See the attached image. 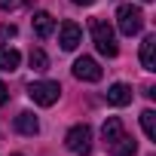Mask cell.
Masks as SVG:
<instances>
[{"label": "cell", "instance_id": "6da1fadb", "mask_svg": "<svg viewBox=\"0 0 156 156\" xmlns=\"http://www.w3.org/2000/svg\"><path fill=\"white\" fill-rule=\"evenodd\" d=\"M116 28H119V34L135 37V34L144 28V12H141L138 6H132V3H122V6L116 9Z\"/></svg>", "mask_w": 156, "mask_h": 156}, {"label": "cell", "instance_id": "7a4b0ae2", "mask_svg": "<svg viewBox=\"0 0 156 156\" xmlns=\"http://www.w3.org/2000/svg\"><path fill=\"white\" fill-rule=\"evenodd\" d=\"M92 40H95L98 52L107 55V58H113V55L119 52V49H116V37H113V28H110L104 19H95V22H92Z\"/></svg>", "mask_w": 156, "mask_h": 156}, {"label": "cell", "instance_id": "3957f363", "mask_svg": "<svg viewBox=\"0 0 156 156\" xmlns=\"http://www.w3.org/2000/svg\"><path fill=\"white\" fill-rule=\"evenodd\" d=\"M28 95L34 98V104L52 107V104L61 98V86H58L55 80H40V83H31V86H28Z\"/></svg>", "mask_w": 156, "mask_h": 156}, {"label": "cell", "instance_id": "277c9868", "mask_svg": "<svg viewBox=\"0 0 156 156\" xmlns=\"http://www.w3.org/2000/svg\"><path fill=\"white\" fill-rule=\"evenodd\" d=\"M64 144H67V150H70V153H76V156H86V153L92 150V129H89L86 122L73 126V129L67 132Z\"/></svg>", "mask_w": 156, "mask_h": 156}, {"label": "cell", "instance_id": "5b68a950", "mask_svg": "<svg viewBox=\"0 0 156 156\" xmlns=\"http://www.w3.org/2000/svg\"><path fill=\"white\" fill-rule=\"evenodd\" d=\"M73 76H76V80H83V83H98V80H101V67H98L95 58L83 55V58L73 61Z\"/></svg>", "mask_w": 156, "mask_h": 156}, {"label": "cell", "instance_id": "8992f818", "mask_svg": "<svg viewBox=\"0 0 156 156\" xmlns=\"http://www.w3.org/2000/svg\"><path fill=\"white\" fill-rule=\"evenodd\" d=\"M58 43H61L64 52H73L76 46L83 43V31H80V25H76V22H61V28H58Z\"/></svg>", "mask_w": 156, "mask_h": 156}, {"label": "cell", "instance_id": "52a82bcc", "mask_svg": "<svg viewBox=\"0 0 156 156\" xmlns=\"http://www.w3.org/2000/svg\"><path fill=\"white\" fill-rule=\"evenodd\" d=\"M107 104H113V107H126V104H132V86H126V83H113V86L107 89Z\"/></svg>", "mask_w": 156, "mask_h": 156}, {"label": "cell", "instance_id": "ba28073f", "mask_svg": "<svg viewBox=\"0 0 156 156\" xmlns=\"http://www.w3.org/2000/svg\"><path fill=\"white\" fill-rule=\"evenodd\" d=\"M135 150H138V141H135V138H129V135H119V138L107 147V153H110V156H135Z\"/></svg>", "mask_w": 156, "mask_h": 156}, {"label": "cell", "instance_id": "9c48e42d", "mask_svg": "<svg viewBox=\"0 0 156 156\" xmlns=\"http://www.w3.org/2000/svg\"><path fill=\"white\" fill-rule=\"evenodd\" d=\"M141 64H144V70H156V37L153 34L144 37V43H141Z\"/></svg>", "mask_w": 156, "mask_h": 156}, {"label": "cell", "instance_id": "30bf717a", "mask_svg": "<svg viewBox=\"0 0 156 156\" xmlns=\"http://www.w3.org/2000/svg\"><path fill=\"white\" fill-rule=\"evenodd\" d=\"M119 135H126L122 132V119L119 116H107V122L101 126V138H104V147H110Z\"/></svg>", "mask_w": 156, "mask_h": 156}, {"label": "cell", "instance_id": "8fae6325", "mask_svg": "<svg viewBox=\"0 0 156 156\" xmlns=\"http://www.w3.org/2000/svg\"><path fill=\"white\" fill-rule=\"evenodd\" d=\"M52 31H55V19L49 12H37L34 16V34L40 40H46V37H52Z\"/></svg>", "mask_w": 156, "mask_h": 156}, {"label": "cell", "instance_id": "7c38bea8", "mask_svg": "<svg viewBox=\"0 0 156 156\" xmlns=\"http://www.w3.org/2000/svg\"><path fill=\"white\" fill-rule=\"evenodd\" d=\"M16 129H19L22 135H37V132H40V122H37V116H34L31 110H22V113L16 116Z\"/></svg>", "mask_w": 156, "mask_h": 156}, {"label": "cell", "instance_id": "4fadbf2b", "mask_svg": "<svg viewBox=\"0 0 156 156\" xmlns=\"http://www.w3.org/2000/svg\"><path fill=\"white\" fill-rule=\"evenodd\" d=\"M19 64H22L19 49H12V46H0V67H3V70H16Z\"/></svg>", "mask_w": 156, "mask_h": 156}, {"label": "cell", "instance_id": "5bb4252c", "mask_svg": "<svg viewBox=\"0 0 156 156\" xmlns=\"http://www.w3.org/2000/svg\"><path fill=\"white\" fill-rule=\"evenodd\" d=\"M141 129H144V135L150 141H156V113L153 110H144L141 113Z\"/></svg>", "mask_w": 156, "mask_h": 156}, {"label": "cell", "instance_id": "9a60e30c", "mask_svg": "<svg viewBox=\"0 0 156 156\" xmlns=\"http://www.w3.org/2000/svg\"><path fill=\"white\" fill-rule=\"evenodd\" d=\"M28 61H31V67H34V70H46V67H49V55H46L43 49H31Z\"/></svg>", "mask_w": 156, "mask_h": 156}, {"label": "cell", "instance_id": "2e32d148", "mask_svg": "<svg viewBox=\"0 0 156 156\" xmlns=\"http://www.w3.org/2000/svg\"><path fill=\"white\" fill-rule=\"evenodd\" d=\"M6 101H9V92H6V86H3V83H0V104H6Z\"/></svg>", "mask_w": 156, "mask_h": 156}, {"label": "cell", "instance_id": "e0dca14e", "mask_svg": "<svg viewBox=\"0 0 156 156\" xmlns=\"http://www.w3.org/2000/svg\"><path fill=\"white\" fill-rule=\"evenodd\" d=\"M16 3H19V0H0V9H12Z\"/></svg>", "mask_w": 156, "mask_h": 156}, {"label": "cell", "instance_id": "ac0fdd59", "mask_svg": "<svg viewBox=\"0 0 156 156\" xmlns=\"http://www.w3.org/2000/svg\"><path fill=\"white\" fill-rule=\"evenodd\" d=\"M0 34H3V37H12V34H16V28H0Z\"/></svg>", "mask_w": 156, "mask_h": 156}, {"label": "cell", "instance_id": "d6986e66", "mask_svg": "<svg viewBox=\"0 0 156 156\" xmlns=\"http://www.w3.org/2000/svg\"><path fill=\"white\" fill-rule=\"evenodd\" d=\"M73 3H80V6H92L95 0H73Z\"/></svg>", "mask_w": 156, "mask_h": 156}, {"label": "cell", "instance_id": "ffe728a7", "mask_svg": "<svg viewBox=\"0 0 156 156\" xmlns=\"http://www.w3.org/2000/svg\"><path fill=\"white\" fill-rule=\"evenodd\" d=\"M144 3H150V0H144Z\"/></svg>", "mask_w": 156, "mask_h": 156}, {"label": "cell", "instance_id": "44dd1931", "mask_svg": "<svg viewBox=\"0 0 156 156\" xmlns=\"http://www.w3.org/2000/svg\"><path fill=\"white\" fill-rule=\"evenodd\" d=\"M16 156H22V153H16Z\"/></svg>", "mask_w": 156, "mask_h": 156}]
</instances>
